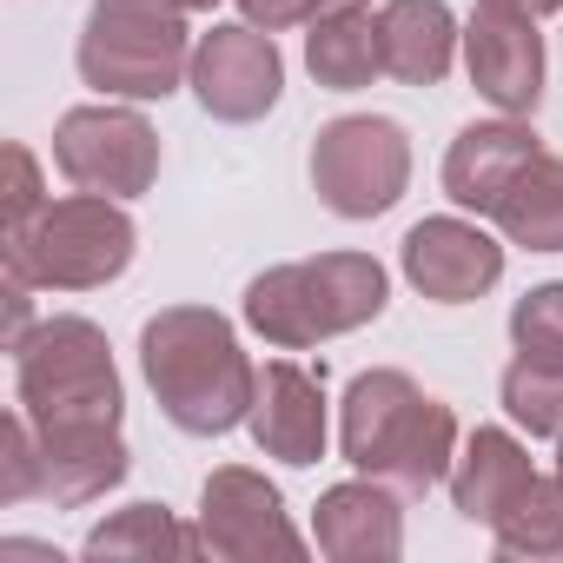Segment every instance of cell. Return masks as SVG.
<instances>
[{
  "label": "cell",
  "instance_id": "obj_15",
  "mask_svg": "<svg viewBox=\"0 0 563 563\" xmlns=\"http://www.w3.org/2000/svg\"><path fill=\"white\" fill-rule=\"evenodd\" d=\"M405 497L378 477H352L332 484L312 510V543L332 563H391L405 550Z\"/></svg>",
  "mask_w": 563,
  "mask_h": 563
},
{
  "label": "cell",
  "instance_id": "obj_23",
  "mask_svg": "<svg viewBox=\"0 0 563 563\" xmlns=\"http://www.w3.org/2000/svg\"><path fill=\"white\" fill-rule=\"evenodd\" d=\"M497 398H504V411H510L517 431H530V438H563V365L510 358Z\"/></svg>",
  "mask_w": 563,
  "mask_h": 563
},
{
  "label": "cell",
  "instance_id": "obj_16",
  "mask_svg": "<svg viewBox=\"0 0 563 563\" xmlns=\"http://www.w3.org/2000/svg\"><path fill=\"white\" fill-rule=\"evenodd\" d=\"M530 153H537V133H530L517 113H497V120L464 126V133L451 140V153H444V199H451L457 212H477V219H484Z\"/></svg>",
  "mask_w": 563,
  "mask_h": 563
},
{
  "label": "cell",
  "instance_id": "obj_14",
  "mask_svg": "<svg viewBox=\"0 0 563 563\" xmlns=\"http://www.w3.org/2000/svg\"><path fill=\"white\" fill-rule=\"evenodd\" d=\"M252 444L278 464H319L332 418H325V365H299V358H272L258 365V391H252V418H245Z\"/></svg>",
  "mask_w": 563,
  "mask_h": 563
},
{
  "label": "cell",
  "instance_id": "obj_2",
  "mask_svg": "<svg viewBox=\"0 0 563 563\" xmlns=\"http://www.w3.org/2000/svg\"><path fill=\"white\" fill-rule=\"evenodd\" d=\"M339 451L358 477L391 484L398 497H424L451 477L457 457V418L444 398H431L418 378L378 365L345 385L339 405Z\"/></svg>",
  "mask_w": 563,
  "mask_h": 563
},
{
  "label": "cell",
  "instance_id": "obj_27",
  "mask_svg": "<svg viewBox=\"0 0 563 563\" xmlns=\"http://www.w3.org/2000/svg\"><path fill=\"white\" fill-rule=\"evenodd\" d=\"M504 8H523V14H537V21H543V14H556V8H563V0H504Z\"/></svg>",
  "mask_w": 563,
  "mask_h": 563
},
{
  "label": "cell",
  "instance_id": "obj_10",
  "mask_svg": "<svg viewBox=\"0 0 563 563\" xmlns=\"http://www.w3.org/2000/svg\"><path fill=\"white\" fill-rule=\"evenodd\" d=\"M186 87L199 93V107L225 126H252L278 107V93H286V60H278L272 34L252 27V21H232V27H212L199 34L192 47V74Z\"/></svg>",
  "mask_w": 563,
  "mask_h": 563
},
{
  "label": "cell",
  "instance_id": "obj_25",
  "mask_svg": "<svg viewBox=\"0 0 563 563\" xmlns=\"http://www.w3.org/2000/svg\"><path fill=\"white\" fill-rule=\"evenodd\" d=\"M41 206H47V199H41V159H34L21 140H8V239L27 232Z\"/></svg>",
  "mask_w": 563,
  "mask_h": 563
},
{
  "label": "cell",
  "instance_id": "obj_13",
  "mask_svg": "<svg viewBox=\"0 0 563 563\" xmlns=\"http://www.w3.org/2000/svg\"><path fill=\"white\" fill-rule=\"evenodd\" d=\"M398 265H405V278H411L431 306H471V299H484L497 278H504V245L477 219L438 212V219H418L405 232Z\"/></svg>",
  "mask_w": 563,
  "mask_h": 563
},
{
  "label": "cell",
  "instance_id": "obj_1",
  "mask_svg": "<svg viewBox=\"0 0 563 563\" xmlns=\"http://www.w3.org/2000/svg\"><path fill=\"white\" fill-rule=\"evenodd\" d=\"M140 372L159 398V411L192 438H225L252 418L258 372L239 352L232 319L212 306H166L140 325Z\"/></svg>",
  "mask_w": 563,
  "mask_h": 563
},
{
  "label": "cell",
  "instance_id": "obj_17",
  "mask_svg": "<svg viewBox=\"0 0 563 563\" xmlns=\"http://www.w3.org/2000/svg\"><path fill=\"white\" fill-rule=\"evenodd\" d=\"M543 471L530 464V451L510 438V431H497V424H477L464 444H457V457H451V504H457V517L464 523H497L530 484H537Z\"/></svg>",
  "mask_w": 563,
  "mask_h": 563
},
{
  "label": "cell",
  "instance_id": "obj_21",
  "mask_svg": "<svg viewBox=\"0 0 563 563\" xmlns=\"http://www.w3.org/2000/svg\"><path fill=\"white\" fill-rule=\"evenodd\" d=\"M80 550H87V556H199L206 537L186 530L166 504H126V510H113L107 523H93Z\"/></svg>",
  "mask_w": 563,
  "mask_h": 563
},
{
  "label": "cell",
  "instance_id": "obj_5",
  "mask_svg": "<svg viewBox=\"0 0 563 563\" xmlns=\"http://www.w3.org/2000/svg\"><path fill=\"white\" fill-rule=\"evenodd\" d=\"M186 8L173 0H93L80 27V80L100 100H166L192 74Z\"/></svg>",
  "mask_w": 563,
  "mask_h": 563
},
{
  "label": "cell",
  "instance_id": "obj_9",
  "mask_svg": "<svg viewBox=\"0 0 563 563\" xmlns=\"http://www.w3.org/2000/svg\"><path fill=\"white\" fill-rule=\"evenodd\" d=\"M54 166L67 186L80 192H107V199H140L159 179V133L133 100H100V107H74L54 126Z\"/></svg>",
  "mask_w": 563,
  "mask_h": 563
},
{
  "label": "cell",
  "instance_id": "obj_29",
  "mask_svg": "<svg viewBox=\"0 0 563 563\" xmlns=\"http://www.w3.org/2000/svg\"><path fill=\"white\" fill-rule=\"evenodd\" d=\"M173 8H186V14H212L219 0H173Z\"/></svg>",
  "mask_w": 563,
  "mask_h": 563
},
{
  "label": "cell",
  "instance_id": "obj_6",
  "mask_svg": "<svg viewBox=\"0 0 563 563\" xmlns=\"http://www.w3.org/2000/svg\"><path fill=\"white\" fill-rule=\"evenodd\" d=\"M133 245L140 232L126 199L74 186L67 199H47L27 232L8 239V272L34 278L41 292H100L133 265Z\"/></svg>",
  "mask_w": 563,
  "mask_h": 563
},
{
  "label": "cell",
  "instance_id": "obj_22",
  "mask_svg": "<svg viewBox=\"0 0 563 563\" xmlns=\"http://www.w3.org/2000/svg\"><path fill=\"white\" fill-rule=\"evenodd\" d=\"M497 556L510 563H563V484L537 477L497 523H490Z\"/></svg>",
  "mask_w": 563,
  "mask_h": 563
},
{
  "label": "cell",
  "instance_id": "obj_18",
  "mask_svg": "<svg viewBox=\"0 0 563 563\" xmlns=\"http://www.w3.org/2000/svg\"><path fill=\"white\" fill-rule=\"evenodd\" d=\"M385 74L405 87H438L464 47V27L444 0H385Z\"/></svg>",
  "mask_w": 563,
  "mask_h": 563
},
{
  "label": "cell",
  "instance_id": "obj_20",
  "mask_svg": "<svg viewBox=\"0 0 563 563\" xmlns=\"http://www.w3.org/2000/svg\"><path fill=\"white\" fill-rule=\"evenodd\" d=\"M306 67L319 87L332 93H358L385 74V27L372 8H345V14H319L306 34Z\"/></svg>",
  "mask_w": 563,
  "mask_h": 563
},
{
  "label": "cell",
  "instance_id": "obj_12",
  "mask_svg": "<svg viewBox=\"0 0 563 563\" xmlns=\"http://www.w3.org/2000/svg\"><path fill=\"white\" fill-rule=\"evenodd\" d=\"M464 67H471V87L497 113L530 120L537 100H543V34H537V14L504 8V0H477L471 21H464Z\"/></svg>",
  "mask_w": 563,
  "mask_h": 563
},
{
  "label": "cell",
  "instance_id": "obj_4",
  "mask_svg": "<svg viewBox=\"0 0 563 563\" xmlns=\"http://www.w3.org/2000/svg\"><path fill=\"white\" fill-rule=\"evenodd\" d=\"M14 405L34 431H120L126 391L113 372V345L93 319H41L14 345Z\"/></svg>",
  "mask_w": 563,
  "mask_h": 563
},
{
  "label": "cell",
  "instance_id": "obj_7",
  "mask_svg": "<svg viewBox=\"0 0 563 563\" xmlns=\"http://www.w3.org/2000/svg\"><path fill=\"white\" fill-rule=\"evenodd\" d=\"M126 477V444L120 431H34L27 411L14 405L0 418V504H60L80 510L93 497H107Z\"/></svg>",
  "mask_w": 563,
  "mask_h": 563
},
{
  "label": "cell",
  "instance_id": "obj_19",
  "mask_svg": "<svg viewBox=\"0 0 563 563\" xmlns=\"http://www.w3.org/2000/svg\"><path fill=\"white\" fill-rule=\"evenodd\" d=\"M484 219L523 252H563V159L537 146Z\"/></svg>",
  "mask_w": 563,
  "mask_h": 563
},
{
  "label": "cell",
  "instance_id": "obj_26",
  "mask_svg": "<svg viewBox=\"0 0 563 563\" xmlns=\"http://www.w3.org/2000/svg\"><path fill=\"white\" fill-rule=\"evenodd\" d=\"M239 14L265 34H286V27H312L319 21V0H239Z\"/></svg>",
  "mask_w": 563,
  "mask_h": 563
},
{
  "label": "cell",
  "instance_id": "obj_11",
  "mask_svg": "<svg viewBox=\"0 0 563 563\" xmlns=\"http://www.w3.org/2000/svg\"><path fill=\"white\" fill-rule=\"evenodd\" d=\"M199 537L212 556L225 563H258V556H306V537L286 517L272 477L245 471V464H219L199 490Z\"/></svg>",
  "mask_w": 563,
  "mask_h": 563
},
{
  "label": "cell",
  "instance_id": "obj_28",
  "mask_svg": "<svg viewBox=\"0 0 563 563\" xmlns=\"http://www.w3.org/2000/svg\"><path fill=\"white\" fill-rule=\"evenodd\" d=\"M345 8H372V0H319V14H345Z\"/></svg>",
  "mask_w": 563,
  "mask_h": 563
},
{
  "label": "cell",
  "instance_id": "obj_30",
  "mask_svg": "<svg viewBox=\"0 0 563 563\" xmlns=\"http://www.w3.org/2000/svg\"><path fill=\"white\" fill-rule=\"evenodd\" d=\"M550 477H556V484H563V438H556V471H550Z\"/></svg>",
  "mask_w": 563,
  "mask_h": 563
},
{
  "label": "cell",
  "instance_id": "obj_8",
  "mask_svg": "<svg viewBox=\"0 0 563 563\" xmlns=\"http://www.w3.org/2000/svg\"><path fill=\"white\" fill-rule=\"evenodd\" d=\"M312 186L339 219H378L411 186V140L385 113H345L312 140Z\"/></svg>",
  "mask_w": 563,
  "mask_h": 563
},
{
  "label": "cell",
  "instance_id": "obj_24",
  "mask_svg": "<svg viewBox=\"0 0 563 563\" xmlns=\"http://www.w3.org/2000/svg\"><path fill=\"white\" fill-rule=\"evenodd\" d=\"M510 345L530 365H563V278L550 286H530L510 306Z\"/></svg>",
  "mask_w": 563,
  "mask_h": 563
},
{
  "label": "cell",
  "instance_id": "obj_3",
  "mask_svg": "<svg viewBox=\"0 0 563 563\" xmlns=\"http://www.w3.org/2000/svg\"><path fill=\"white\" fill-rule=\"evenodd\" d=\"M391 306V272L372 252H319L272 265L245 286V325L278 345V352H306L325 339H345L372 325Z\"/></svg>",
  "mask_w": 563,
  "mask_h": 563
}]
</instances>
